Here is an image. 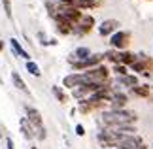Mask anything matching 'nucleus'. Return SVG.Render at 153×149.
Here are the masks:
<instances>
[{
    "mask_svg": "<svg viewBox=\"0 0 153 149\" xmlns=\"http://www.w3.org/2000/svg\"><path fill=\"white\" fill-rule=\"evenodd\" d=\"M2 4H4L6 17H11V0H2Z\"/></svg>",
    "mask_w": 153,
    "mask_h": 149,
    "instance_id": "b1692460",
    "label": "nucleus"
},
{
    "mask_svg": "<svg viewBox=\"0 0 153 149\" xmlns=\"http://www.w3.org/2000/svg\"><path fill=\"white\" fill-rule=\"evenodd\" d=\"M93 25H95V19H93L91 15H83V17H81V21L74 27V32L76 34H87L93 28Z\"/></svg>",
    "mask_w": 153,
    "mask_h": 149,
    "instance_id": "6e6552de",
    "label": "nucleus"
},
{
    "mask_svg": "<svg viewBox=\"0 0 153 149\" xmlns=\"http://www.w3.org/2000/svg\"><path fill=\"white\" fill-rule=\"evenodd\" d=\"M4 49V44H2V40H0V51H2Z\"/></svg>",
    "mask_w": 153,
    "mask_h": 149,
    "instance_id": "c85d7f7f",
    "label": "nucleus"
},
{
    "mask_svg": "<svg viewBox=\"0 0 153 149\" xmlns=\"http://www.w3.org/2000/svg\"><path fill=\"white\" fill-rule=\"evenodd\" d=\"M19 127H21V132H23V136H25L27 140H32L34 136H36V130H34V127L30 125V121H28L27 117H23L19 121Z\"/></svg>",
    "mask_w": 153,
    "mask_h": 149,
    "instance_id": "9d476101",
    "label": "nucleus"
},
{
    "mask_svg": "<svg viewBox=\"0 0 153 149\" xmlns=\"http://www.w3.org/2000/svg\"><path fill=\"white\" fill-rule=\"evenodd\" d=\"M132 93L136 94V96H142V98H146V96H149V93H151V87L149 85H136L132 89Z\"/></svg>",
    "mask_w": 153,
    "mask_h": 149,
    "instance_id": "dca6fc26",
    "label": "nucleus"
},
{
    "mask_svg": "<svg viewBox=\"0 0 153 149\" xmlns=\"http://www.w3.org/2000/svg\"><path fill=\"white\" fill-rule=\"evenodd\" d=\"M125 104H127V94L115 91L114 96H111V108H114V110H123Z\"/></svg>",
    "mask_w": 153,
    "mask_h": 149,
    "instance_id": "9b49d317",
    "label": "nucleus"
},
{
    "mask_svg": "<svg viewBox=\"0 0 153 149\" xmlns=\"http://www.w3.org/2000/svg\"><path fill=\"white\" fill-rule=\"evenodd\" d=\"M104 57L108 59V61L115 62V64H121V53H119V51H114V49H111V51H108V53H106Z\"/></svg>",
    "mask_w": 153,
    "mask_h": 149,
    "instance_id": "6ab92c4d",
    "label": "nucleus"
},
{
    "mask_svg": "<svg viewBox=\"0 0 153 149\" xmlns=\"http://www.w3.org/2000/svg\"><path fill=\"white\" fill-rule=\"evenodd\" d=\"M136 55H132V53H128V51H123L121 53V64H125V66H127V64H131V66H132V64L134 62H136Z\"/></svg>",
    "mask_w": 153,
    "mask_h": 149,
    "instance_id": "a211bd4d",
    "label": "nucleus"
},
{
    "mask_svg": "<svg viewBox=\"0 0 153 149\" xmlns=\"http://www.w3.org/2000/svg\"><path fill=\"white\" fill-rule=\"evenodd\" d=\"M27 119L30 121V125L34 127V130H36L38 140H45V128H44V121H42L40 111L30 108V106H27Z\"/></svg>",
    "mask_w": 153,
    "mask_h": 149,
    "instance_id": "7ed1b4c3",
    "label": "nucleus"
},
{
    "mask_svg": "<svg viewBox=\"0 0 153 149\" xmlns=\"http://www.w3.org/2000/svg\"><path fill=\"white\" fill-rule=\"evenodd\" d=\"M11 81H13V85H15L17 89H19V91H25V93L28 91L27 85H25V81L21 79V76L17 74V72H11Z\"/></svg>",
    "mask_w": 153,
    "mask_h": 149,
    "instance_id": "f3484780",
    "label": "nucleus"
},
{
    "mask_svg": "<svg viewBox=\"0 0 153 149\" xmlns=\"http://www.w3.org/2000/svg\"><path fill=\"white\" fill-rule=\"evenodd\" d=\"M74 6H76L78 10H91V8L100 6V0H76Z\"/></svg>",
    "mask_w": 153,
    "mask_h": 149,
    "instance_id": "ddd939ff",
    "label": "nucleus"
},
{
    "mask_svg": "<svg viewBox=\"0 0 153 149\" xmlns=\"http://www.w3.org/2000/svg\"><path fill=\"white\" fill-rule=\"evenodd\" d=\"M27 70H28V74H32V76H40L42 72H40V68H38V64L36 62H32V61H27Z\"/></svg>",
    "mask_w": 153,
    "mask_h": 149,
    "instance_id": "412c9836",
    "label": "nucleus"
},
{
    "mask_svg": "<svg viewBox=\"0 0 153 149\" xmlns=\"http://www.w3.org/2000/svg\"><path fill=\"white\" fill-rule=\"evenodd\" d=\"M119 27L121 25H119L117 19H106V21L100 23V27H98V34H100V36H110V34L115 32Z\"/></svg>",
    "mask_w": 153,
    "mask_h": 149,
    "instance_id": "0eeeda50",
    "label": "nucleus"
},
{
    "mask_svg": "<svg viewBox=\"0 0 153 149\" xmlns=\"http://www.w3.org/2000/svg\"><path fill=\"white\" fill-rule=\"evenodd\" d=\"M136 149H148V147H146V145H144V144H142V145H138V147H136Z\"/></svg>",
    "mask_w": 153,
    "mask_h": 149,
    "instance_id": "cd10ccee",
    "label": "nucleus"
},
{
    "mask_svg": "<svg viewBox=\"0 0 153 149\" xmlns=\"http://www.w3.org/2000/svg\"><path fill=\"white\" fill-rule=\"evenodd\" d=\"M6 145H8V149H15L13 147V140H11V138H6Z\"/></svg>",
    "mask_w": 153,
    "mask_h": 149,
    "instance_id": "a878e982",
    "label": "nucleus"
},
{
    "mask_svg": "<svg viewBox=\"0 0 153 149\" xmlns=\"http://www.w3.org/2000/svg\"><path fill=\"white\" fill-rule=\"evenodd\" d=\"M30 149H36V147H30Z\"/></svg>",
    "mask_w": 153,
    "mask_h": 149,
    "instance_id": "c756f323",
    "label": "nucleus"
},
{
    "mask_svg": "<svg viewBox=\"0 0 153 149\" xmlns=\"http://www.w3.org/2000/svg\"><path fill=\"white\" fill-rule=\"evenodd\" d=\"M114 72L117 76H127V68H125V64H115L114 66Z\"/></svg>",
    "mask_w": 153,
    "mask_h": 149,
    "instance_id": "5701e85b",
    "label": "nucleus"
},
{
    "mask_svg": "<svg viewBox=\"0 0 153 149\" xmlns=\"http://www.w3.org/2000/svg\"><path fill=\"white\" fill-rule=\"evenodd\" d=\"M110 72L106 66H97L81 74V85H106Z\"/></svg>",
    "mask_w": 153,
    "mask_h": 149,
    "instance_id": "f03ea898",
    "label": "nucleus"
},
{
    "mask_svg": "<svg viewBox=\"0 0 153 149\" xmlns=\"http://www.w3.org/2000/svg\"><path fill=\"white\" fill-rule=\"evenodd\" d=\"M149 66H151V59L146 57L144 53H142V55H138L136 62H134L131 68H132V72H142V74H146L149 70Z\"/></svg>",
    "mask_w": 153,
    "mask_h": 149,
    "instance_id": "1a4fd4ad",
    "label": "nucleus"
},
{
    "mask_svg": "<svg viewBox=\"0 0 153 149\" xmlns=\"http://www.w3.org/2000/svg\"><path fill=\"white\" fill-rule=\"evenodd\" d=\"M104 59V55H91V57H87L83 59V61H78V62H74L72 66L74 70H85V68H97V66H100V61Z\"/></svg>",
    "mask_w": 153,
    "mask_h": 149,
    "instance_id": "20e7f679",
    "label": "nucleus"
},
{
    "mask_svg": "<svg viewBox=\"0 0 153 149\" xmlns=\"http://www.w3.org/2000/svg\"><path fill=\"white\" fill-rule=\"evenodd\" d=\"M128 42H131V34L125 32V30H119L111 36L110 44H111V47H115V49H125L128 45Z\"/></svg>",
    "mask_w": 153,
    "mask_h": 149,
    "instance_id": "39448f33",
    "label": "nucleus"
},
{
    "mask_svg": "<svg viewBox=\"0 0 153 149\" xmlns=\"http://www.w3.org/2000/svg\"><path fill=\"white\" fill-rule=\"evenodd\" d=\"M59 2H61V4H66V6H74L76 0H59Z\"/></svg>",
    "mask_w": 153,
    "mask_h": 149,
    "instance_id": "bb28decb",
    "label": "nucleus"
},
{
    "mask_svg": "<svg viewBox=\"0 0 153 149\" xmlns=\"http://www.w3.org/2000/svg\"><path fill=\"white\" fill-rule=\"evenodd\" d=\"M62 83H64V87H68V89L79 87L81 85V74H70V76H66L62 79Z\"/></svg>",
    "mask_w": 153,
    "mask_h": 149,
    "instance_id": "f8f14e48",
    "label": "nucleus"
},
{
    "mask_svg": "<svg viewBox=\"0 0 153 149\" xmlns=\"http://www.w3.org/2000/svg\"><path fill=\"white\" fill-rule=\"evenodd\" d=\"M102 121L108 127H119V125H131L132 121H136V113L128 111V110H111L102 113Z\"/></svg>",
    "mask_w": 153,
    "mask_h": 149,
    "instance_id": "f257e3e1",
    "label": "nucleus"
},
{
    "mask_svg": "<svg viewBox=\"0 0 153 149\" xmlns=\"http://www.w3.org/2000/svg\"><path fill=\"white\" fill-rule=\"evenodd\" d=\"M76 134H78V136H83L85 134V128L81 127V125H78V127H76Z\"/></svg>",
    "mask_w": 153,
    "mask_h": 149,
    "instance_id": "393cba45",
    "label": "nucleus"
},
{
    "mask_svg": "<svg viewBox=\"0 0 153 149\" xmlns=\"http://www.w3.org/2000/svg\"><path fill=\"white\" fill-rule=\"evenodd\" d=\"M10 45H11V49H13V53H15L17 57H21V59H27V61H28V57H30V55H28V53H27L25 49H23V47H21V44H19V42H17L15 38H11V40H10Z\"/></svg>",
    "mask_w": 153,
    "mask_h": 149,
    "instance_id": "4468645a",
    "label": "nucleus"
},
{
    "mask_svg": "<svg viewBox=\"0 0 153 149\" xmlns=\"http://www.w3.org/2000/svg\"><path fill=\"white\" fill-rule=\"evenodd\" d=\"M93 110H95V108H93V104L89 102V98H87V100H81V102H79V111H81V113H89V111H93Z\"/></svg>",
    "mask_w": 153,
    "mask_h": 149,
    "instance_id": "4be33fe9",
    "label": "nucleus"
},
{
    "mask_svg": "<svg viewBox=\"0 0 153 149\" xmlns=\"http://www.w3.org/2000/svg\"><path fill=\"white\" fill-rule=\"evenodd\" d=\"M121 83V85H127V87H131V89H134L138 85V77L136 76H119V79H117Z\"/></svg>",
    "mask_w": 153,
    "mask_h": 149,
    "instance_id": "2eb2a0df",
    "label": "nucleus"
},
{
    "mask_svg": "<svg viewBox=\"0 0 153 149\" xmlns=\"http://www.w3.org/2000/svg\"><path fill=\"white\" fill-rule=\"evenodd\" d=\"M51 91H53V94H55V96H57V100H59V102H62V104H64V102H66V100H68L66 93H64L61 87H53Z\"/></svg>",
    "mask_w": 153,
    "mask_h": 149,
    "instance_id": "aec40b11",
    "label": "nucleus"
},
{
    "mask_svg": "<svg viewBox=\"0 0 153 149\" xmlns=\"http://www.w3.org/2000/svg\"><path fill=\"white\" fill-rule=\"evenodd\" d=\"M138 145H142V138H138L136 134H127V136H123L117 149H136Z\"/></svg>",
    "mask_w": 153,
    "mask_h": 149,
    "instance_id": "423d86ee",
    "label": "nucleus"
}]
</instances>
